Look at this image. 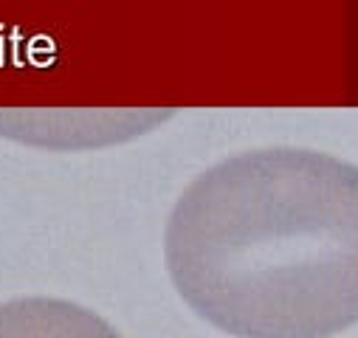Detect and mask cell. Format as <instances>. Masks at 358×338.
Listing matches in <instances>:
<instances>
[{"instance_id":"cell-2","label":"cell","mask_w":358,"mask_h":338,"mask_svg":"<svg viewBox=\"0 0 358 338\" xmlns=\"http://www.w3.org/2000/svg\"><path fill=\"white\" fill-rule=\"evenodd\" d=\"M0 338H122L102 316L51 296H20L0 304Z\"/></svg>"},{"instance_id":"cell-1","label":"cell","mask_w":358,"mask_h":338,"mask_svg":"<svg viewBox=\"0 0 358 338\" xmlns=\"http://www.w3.org/2000/svg\"><path fill=\"white\" fill-rule=\"evenodd\" d=\"M164 260L229 335H339L358 321V167L296 147L226 158L178 198Z\"/></svg>"}]
</instances>
